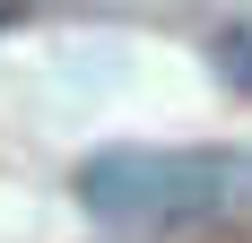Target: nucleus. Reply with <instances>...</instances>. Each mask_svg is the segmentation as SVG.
I'll list each match as a JSON object with an SVG mask.
<instances>
[{
	"instance_id": "f257e3e1",
	"label": "nucleus",
	"mask_w": 252,
	"mask_h": 243,
	"mask_svg": "<svg viewBox=\"0 0 252 243\" xmlns=\"http://www.w3.org/2000/svg\"><path fill=\"white\" fill-rule=\"evenodd\" d=\"M78 209L104 226H244L252 148H104L78 165Z\"/></svg>"
},
{
	"instance_id": "f03ea898",
	"label": "nucleus",
	"mask_w": 252,
	"mask_h": 243,
	"mask_svg": "<svg viewBox=\"0 0 252 243\" xmlns=\"http://www.w3.org/2000/svg\"><path fill=\"white\" fill-rule=\"evenodd\" d=\"M209 70L226 78L235 96H252V18H235V26H218V35H209Z\"/></svg>"
},
{
	"instance_id": "7ed1b4c3",
	"label": "nucleus",
	"mask_w": 252,
	"mask_h": 243,
	"mask_svg": "<svg viewBox=\"0 0 252 243\" xmlns=\"http://www.w3.org/2000/svg\"><path fill=\"white\" fill-rule=\"evenodd\" d=\"M9 18H18V9H9V0H0V26H9Z\"/></svg>"
}]
</instances>
